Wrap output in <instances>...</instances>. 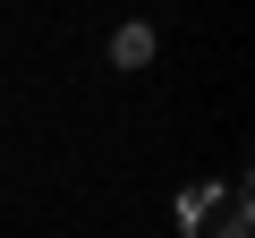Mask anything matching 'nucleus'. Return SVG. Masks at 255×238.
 <instances>
[{
	"label": "nucleus",
	"mask_w": 255,
	"mask_h": 238,
	"mask_svg": "<svg viewBox=\"0 0 255 238\" xmlns=\"http://www.w3.org/2000/svg\"><path fill=\"white\" fill-rule=\"evenodd\" d=\"M213 238H247L255 230V204H247V187H221V204H213V221H204Z\"/></svg>",
	"instance_id": "obj_1"
},
{
	"label": "nucleus",
	"mask_w": 255,
	"mask_h": 238,
	"mask_svg": "<svg viewBox=\"0 0 255 238\" xmlns=\"http://www.w3.org/2000/svg\"><path fill=\"white\" fill-rule=\"evenodd\" d=\"M213 204H221V187H213V179H196V187H179V230H187V238H204V221H213Z\"/></svg>",
	"instance_id": "obj_2"
},
{
	"label": "nucleus",
	"mask_w": 255,
	"mask_h": 238,
	"mask_svg": "<svg viewBox=\"0 0 255 238\" xmlns=\"http://www.w3.org/2000/svg\"><path fill=\"white\" fill-rule=\"evenodd\" d=\"M111 60H119V68H145V60H153V26H145V17L119 26V34H111Z\"/></svg>",
	"instance_id": "obj_3"
}]
</instances>
